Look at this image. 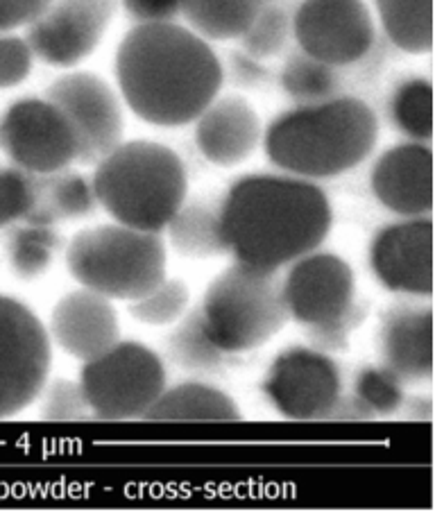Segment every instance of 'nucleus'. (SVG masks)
Returning a JSON list of instances; mask_svg holds the SVG:
<instances>
[{"label":"nucleus","mask_w":435,"mask_h":512,"mask_svg":"<svg viewBox=\"0 0 435 512\" xmlns=\"http://www.w3.org/2000/svg\"><path fill=\"white\" fill-rule=\"evenodd\" d=\"M281 89L295 105H318V102L340 96L343 75H340V68L324 64L295 48L281 68Z\"/></svg>","instance_id":"26"},{"label":"nucleus","mask_w":435,"mask_h":512,"mask_svg":"<svg viewBox=\"0 0 435 512\" xmlns=\"http://www.w3.org/2000/svg\"><path fill=\"white\" fill-rule=\"evenodd\" d=\"M39 204V175L19 166L0 168V227L25 223Z\"/></svg>","instance_id":"31"},{"label":"nucleus","mask_w":435,"mask_h":512,"mask_svg":"<svg viewBox=\"0 0 435 512\" xmlns=\"http://www.w3.org/2000/svg\"><path fill=\"white\" fill-rule=\"evenodd\" d=\"M50 336L68 356L87 363L121 340V324L112 300L89 288L71 290L55 304Z\"/></svg>","instance_id":"17"},{"label":"nucleus","mask_w":435,"mask_h":512,"mask_svg":"<svg viewBox=\"0 0 435 512\" xmlns=\"http://www.w3.org/2000/svg\"><path fill=\"white\" fill-rule=\"evenodd\" d=\"M189 300L186 284L166 277L148 295L130 302V313L134 320L150 324V327H166V324H175L189 311Z\"/></svg>","instance_id":"30"},{"label":"nucleus","mask_w":435,"mask_h":512,"mask_svg":"<svg viewBox=\"0 0 435 512\" xmlns=\"http://www.w3.org/2000/svg\"><path fill=\"white\" fill-rule=\"evenodd\" d=\"M379 352L388 370L404 383L433 377V311L431 306L399 304L383 315Z\"/></svg>","instance_id":"19"},{"label":"nucleus","mask_w":435,"mask_h":512,"mask_svg":"<svg viewBox=\"0 0 435 512\" xmlns=\"http://www.w3.org/2000/svg\"><path fill=\"white\" fill-rule=\"evenodd\" d=\"M223 73L229 75V80L238 84V87H259L268 78V71L261 64V59H254L245 50L229 53V64L227 68L223 66Z\"/></svg>","instance_id":"38"},{"label":"nucleus","mask_w":435,"mask_h":512,"mask_svg":"<svg viewBox=\"0 0 435 512\" xmlns=\"http://www.w3.org/2000/svg\"><path fill=\"white\" fill-rule=\"evenodd\" d=\"M261 3H277V0H261Z\"/></svg>","instance_id":"40"},{"label":"nucleus","mask_w":435,"mask_h":512,"mask_svg":"<svg viewBox=\"0 0 435 512\" xmlns=\"http://www.w3.org/2000/svg\"><path fill=\"white\" fill-rule=\"evenodd\" d=\"M53 345L37 315L14 297L0 295V420L39 399L48 383Z\"/></svg>","instance_id":"8"},{"label":"nucleus","mask_w":435,"mask_h":512,"mask_svg":"<svg viewBox=\"0 0 435 512\" xmlns=\"http://www.w3.org/2000/svg\"><path fill=\"white\" fill-rule=\"evenodd\" d=\"M392 46L411 55L433 48V0H374Z\"/></svg>","instance_id":"24"},{"label":"nucleus","mask_w":435,"mask_h":512,"mask_svg":"<svg viewBox=\"0 0 435 512\" xmlns=\"http://www.w3.org/2000/svg\"><path fill=\"white\" fill-rule=\"evenodd\" d=\"M164 232L175 250L189 259H211L227 252L220 204L184 202Z\"/></svg>","instance_id":"22"},{"label":"nucleus","mask_w":435,"mask_h":512,"mask_svg":"<svg viewBox=\"0 0 435 512\" xmlns=\"http://www.w3.org/2000/svg\"><path fill=\"white\" fill-rule=\"evenodd\" d=\"M164 238L121 223L82 229L66 247V268L82 288L134 302L166 279Z\"/></svg>","instance_id":"5"},{"label":"nucleus","mask_w":435,"mask_h":512,"mask_svg":"<svg viewBox=\"0 0 435 512\" xmlns=\"http://www.w3.org/2000/svg\"><path fill=\"white\" fill-rule=\"evenodd\" d=\"M324 420L331 422H370L374 420V415L368 406L358 399L354 392L352 395H340L336 399V404L331 406L329 415Z\"/></svg>","instance_id":"39"},{"label":"nucleus","mask_w":435,"mask_h":512,"mask_svg":"<svg viewBox=\"0 0 435 512\" xmlns=\"http://www.w3.org/2000/svg\"><path fill=\"white\" fill-rule=\"evenodd\" d=\"M392 125L415 143L433 139V84L424 78L399 82L388 102Z\"/></svg>","instance_id":"27"},{"label":"nucleus","mask_w":435,"mask_h":512,"mask_svg":"<svg viewBox=\"0 0 435 512\" xmlns=\"http://www.w3.org/2000/svg\"><path fill=\"white\" fill-rule=\"evenodd\" d=\"M91 184L116 223L152 234L164 232L189 193L182 157L155 141L118 143L96 161Z\"/></svg>","instance_id":"4"},{"label":"nucleus","mask_w":435,"mask_h":512,"mask_svg":"<svg viewBox=\"0 0 435 512\" xmlns=\"http://www.w3.org/2000/svg\"><path fill=\"white\" fill-rule=\"evenodd\" d=\"M168 356L186 372L213 374L225 368L229 354L213 343L198 306L177 320V327L168 336Z\"/></svg>","instance_id":"25"},{"label":"nucleus","mask_w":435,"mask_h":512,"mask_svg":"<svg viewBox=\"0 0 435 512\" xmlns=\"http://www.w3.org/2000/svg\"><path fill=\"white\" fill-rule=\"evenodd\" d=\"M121 96L141 121L159 127L193 123L225 82L209 41L175 21L139 23L116 50Z\"/></svg>","instance_id":"1"},{"label":"nucleus","mask_w":435,"mask_h":512,"mask_svg":"<svg viewBox=\"0 0 435 512\" xmlns=\"http://www.w3.org/2000/svg\"><path fill=\"white\" fill-rule=\"evenodd\" d=\"M290 37H293V16L277 3H263L241 34V44L254 59H270L284 53Z\"/></svg>","instance_id":"29"},{"label":"nucleus","mask_w":435,"mask_h":512,"mask_svg":"<svg viewBox=\"0 0 435 512\" xmlns=\"http://www.w3.org/2000/svg\"><path fill=\"white\" fill-rule=\"evenodd\" d=\"M41 417L50 422H78L91 415L80 381L55 379L41 390Z\"/></svg>","instance_id":"33"},{"label":"nucleus","mask_w":435,"mask_h":512,"mask_svg":"<svg viewBox=\"0 0 435 512\" xmlns=\"http://www.w3.org/2000/svg\"><path fill=\"white\" fill-rule=\"evenodd\" d=\"M118 0H50L48 10L28 25L32 55L48 66L73 68L105 37Z\"/></svg>","instance_id":"12"},{"label":"nucleus","mask_w":435,"mask_h":512,"mask_svg":"<svg viewBox=\"0 0 435 512\" xmlns=\"http://www.w3.org/2000/svg\"><path fill=\"white\" fill-rule=\"evenodd\" d=\"M50 0H0V32L28 28L48 10Z\"/></svg>","instance_id":"36"},{"label":"nucleus","mask_w":435,"mask_h":512,"mask_svg":"<svg viewBox=\"0 0 435 512\" xmlns=\"http://www.w3.org/2000/svg\"><path fill=\"white\" fill-rule=\"evenodd\" d=\"M96 207L98 200L91 179L64 168L53 175H39V204L25 223L55 227L57 220L87 218Z\"/></svg>","instance_id":"21"},{"label":"nucleus","mask_w":435,"mask_h":512,"mask_svg":"<svg viewBox=\"0 0 435 512\" xmlns=\"http://www.w3.org/2000/svg\"><path fill=\"white\" fill-rule=\"evenodd\" d=\"M46 98L73 123L80 141L78 161L96 164L123 143V107L116 91L96 73H66L50 84Z\"/></svg>","instance_id":"13"},{"label":"nucleus","mask_w":435,"mask_h":512,"mask_svg":"<svg viewBox=\"0 0 435 512\" xmlns=\"http://www.w3.org/2000/svg\"><path fill=\"white\" fill-rule=\"evenodd\" d=\"M200 313L225 354H247L275 338L288 320L279 272L234 263L211 281Z\"/></svg>","instance_id":"6"},{"label":"nucleus","mask_w":435,"mask_h":512,"mask_svg":"<svg viewBox=\"0 0 435 512\" xmlns=\"http://www.w3.org/2000/svg\"><path fill=\"white\" fill-rule=\"evenodd\" d=\"M34 55L28 41L0 32V89L19 87L32 71Z\"/></svg>","instance_id":"35"},{"label":"nucleus","mask_w":435,"mask_h":512,"mask_svg":"<svg viewBox=\"0 0 435 512\" xmlns=\"http://www.w3.org/2000/svg\"><path fill=\"white\" fill-rule=\"evenodd\" d=\"M193 123L200 155L220 168L243 164L263 136L259 114L236 93L213 98Z\"/></svg>","instance_id":"18"},{"label":"nucleus","mask_w":435,"mask_h":512,"mask_svg":"<svg viewBox=\"0 0 435 512\" xmlns=\"http://www.w3.org/2000/svg\"><path fill=\"white\" fill-rule=\"evenodd\" d=\"M354 395L370 408L374 417H388L402 411L404 381L386 365H372L356 374Z\"/></svg>","instance_id":"32"},{"label":"nucleus","mask_w":435,"mask_h":512,"mask_svg":"<svg viewBox=\"0 0 435 512\" xmlns=\"http://www.w3.org/2000/svg\"><path fill=\"white\" fill-rule=\"evenodd\" d=\"M125 12L139 23H170L179 16L182 0H118Z\"/></svg>","instance_id":"37"},{"label":"nucleus","mask_w":435,"mask_h":512,"mask_svg":"<svg viewBox=\"0 0 435 512\" xmlns=\"http://www.w3.org/2000/svg\"><path fill=\"white\" fill-rule=\"evenodd\" d=\"M263 395L286 420L318 422L343 395V377L331 354L295 345L272 361L263 379Z\"/></svg>","instance_id":"10"},{"label":"nucleus","mask_w":435,"mask_h":512,"mask_svg":"<svg viewBox=\"0 0 435 512\" xmlns=\"http://www.w3.org/2000/svg\"><path fill=\"white\" fill-rule=\"evenodd\" d=\"M370 268L381 286L408 297L433 295V223L404 218L379 229L370 245Z\"/></svg>","instance_id":"15"},{"label":"nucleus","mask_w":435,"mask_h":512,"mask_svg":"<svg viewBox=\"0 0 435 512\" xmlns=\"http://www.w3.org/2000/svg\"><path fill=\"white\" fill-rule=\"evenodd\" d=\"M227 252L245 266L279 272L324 243L334 209L318 184L293 175H245L220 202Z\"/></svg>","instance_id":"2"},{"label":"nucleus","mask_w":435,"mask_h":512,"mask_svg":"<svg viewBox=\"0 0 435 512\" xmlns=\"http://www.w3.org/2000/svg\"><path fill=\"white\" fill-rule=\"evenodd\" d=\"M143 420L148 422H236L241 411L234 399L202 381L179 383L161 392Z\"/></svg>","instance_id":"20"},{"label":"nucleus","mask_w":435,"mask_h":512,"mask_svg":"<svg viewBox=\"0 0 435 512\" xmlns=\"http://www.w3.org/2000/svg\"><path fill=\"white\" fill-rule=\"evenodd\" d=\"M372 193L399 218H424L433 209V150L408 141L383 152L372 168Z\"/></svg>","instance_id":"16"},{"label":"nucleus","mask_w":435,"mask_h":512,"mask_svg":"<svg viewBox=\"0 0 435 512\" xmlns=\"http://www.w3.org/2000/svg\"><path fill=\"white\" fill-rule=\"evenodd\" d=\"M354 272L338 254L313 250L293 261L281 277L286 313L302 327H318L352 309Z\"/></svg>","instance_id":"14"},{"label":"nucleus","mask_w":435,"mask_h":512,"mask_svg":"<svg viewBox=\"0 0 435 512\" xmlns=\"http://www.w3.org/2000/svg\"><path fill=\"white\" fill-rule=\"evenodd\" d=\"M80 388L91 415L100 420H143L166 390V368L150 347L118 340L105 354L84 363Z\"/></svg>","instance_id":"7"},{"label":"nucleus","mask_w":435,"mask_h":512,"mask_svg":"<svg viewBox=\"0 0 435 512\" xmlns=\"http://www.w3.org/2000/svg\"><path fill=\"white\" fill-rule=\"evenodd\" d=\"M0 148L14 166L53 175L78 161L80 141L68 116L48 98H23L0 118Z\"/></svg>","instance_id":"9"},{"label":"nucleus","mask_w":435,"mask_h":512,"mask_svg":"<svg viewBox=\"0 0 435 512\" xmlns=\"http://www.w3.org/2000/svg\"><path fill=\"white\" fill-rule=\"evenodd\" d=\"M293 37L306 55L345 68L370 55L377 25L363 0H304L293 14Z\"/></svg>","instance_id":"11"},{"label":"nucleus","mask_w":435,"mask_h":512,"mask_svg":"<svg viewBox=\"0 0 435 512\" xmlns=\"http://www.w3.org/2000/svg\"><path fill=\"white\" fill-rule=\"evenodd\" d=\"M59 250V234L53 225L25 223L16 227L10 243H7V254L16 277L21 279H37L50 268L55 254Z\"/></svg>","instance_id":"28"},{"label":"nucleus","mask_w":435,"mask_h":512,"mask_svg":"<svg viewBox=\"0 0 435 512\" xmlns=\"http://www.w3.org/2000/svg\"><path fill=\"white\" fill-rule=\"evenodd\" d=\"M261 139L281 173L313 182L345 175L363 164L377 145L379 118L368 102L340 93L279 114Z\"/></svg>","instance_id":"3"},{"label":"nucleus","mask_w":435,"mask_h":512,"mask_svg":"<svg viewBox=\"0 0 435 512\" xmlns=\"http://www.w3.org/2000/svg\"><path fill=\"white\" fill-rule=\"evenodd\" d=\"M365 315H368L365 306L354 302L352 309L340 315V318L318 324V327L306 329L309 345L313 349H320V352H324V354L345 352L349 343H352V336L356 334V329L363 324Z\"/></svg>","instance_id":"34"},{"label":"nucleus","mask_w":435,"mask_h":512,"mask_svg":"<svg viewBox=\"0 0 435 512\" xmlns=\"http://www.w3.org/2000/svg\"><path fill=\"white\" fill-rule=\"evenodd\" d=\"M261 5V0H182L179 14L204 41H232L241 39Z\"/></svg>","instance_id":"23"}]
</instances>
